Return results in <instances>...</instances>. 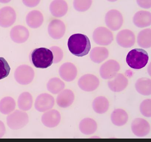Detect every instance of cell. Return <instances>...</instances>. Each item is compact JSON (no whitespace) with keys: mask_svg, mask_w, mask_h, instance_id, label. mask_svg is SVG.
<instances>
[{"mask_svg":"<svg viewBox=\"0 0 151 142\" xmlns=\"http://www.w3.org/2000/svg\"><path fill=\"white\" fill-rule=\"evenodd\" d=\"M67 45L70 52L77 57L86 55L91 49V43L88 36L81 33H76L70 36Z\"/></svg>","mask_w":151,"mask_h":142,"instance_id":"6da1fadb","label":"cell"},{"mask_svg":"<svg viewBox=\"0 0 151 142\" xmlns=\"http://www.w3.org/2000/svg\"><path fill=\"white\" fill-rule=\"evenodd\" d=\"M53 59L52 52L44 47L36 48L31 54V62L37 68H48L52 64Z\"/></svg>","mask_w":151,"mask_h":142,"instance_id":"7a4b0ae2","label":"cell"},{"mask_svg":"<svg viewBox=\"0 0 151 142\" xmlns=\"http://www.w3.org/2000/svg\"><path fill=\"white\" fill-rule=\"evenodd\" d=\"M148 61V54L145 50L139 48L132 50L126 57V62L128 65L135 70L143 68Z\"/></svg>","mask_w":151,"mask_h":142,"instance_id":"3957f363","label":"cell"},{"mask_svg":"<svg viewBox=\"0 0 151 142\" xmlns=\"http://www.w3.org/2000/svg\"><path fill=\"white\" fill-rule=\"evenodd\" d=\"M29 116L26 112L16 110L6 117V123L10 129L18 130L25 127L29 122Z\"/></svg>","mask_w":151,"mask_h":142,"instance_id":"277c9868","label":"cell"},{"mask_svg":"<svg viewBox=\"0 0 151 142\" xmlns=\"http://www.w3.org/2000/svg\"><path fill=\"white\" fill-rule=\"evenodd\" d=\"M14 78L19 84H29L34 80L35 71L29 65L22 64L16 68L14 72Z\"/></svg>","mask_w":151,"mask_h":142,"instance_id":"5b68a950","label":"cell"},{"mask_svg":"<svg viewBox=\"0 0 151 142\" xmlns=\"http://www.w3.org/2000/svg\"><path fill=\"white\" fill-rule=\"evenodd\" d=\"M93 41L98 45L107 46L113 41L112 32L104 27H99L93 32Z\"/></svg>","mask_w":151,"mask_h":142,"instance_id":"8992f818","label":"cell"},{"mask_svg":"<svg viewBox=\"0 0 151 142\" xmlns=\"http://www.w3.org/2000/svg\"><path fill=\"white\" fill-rule=\"evenodd\" d=\"M105 23L110 30H117L120 29L123 23V17L120 12L116 9H111L106 13Z\"/></svg>","mask_w":151,"mask_h":142,"instance_id":"52a82bcc","label":"cell"},{"mask_svg":"<svg viewBox=\"0 0 151 142\" xmlns=\"http://www.w3.org/2000/svg\"><path fill=\"white\" fill-rule=\"evenodd\" d=\"M120 69V65L118 62L110 59L103 64L100 68L101 77L104 79L113 78Z\"/></svg>","mask_w":151,"mask_h":142,"instance_id":"ba28073f","label":"cell"},{"mask_svg":"<svg viewBox=\"0 0 151 142\" xmlns=\"http://www.w3.org/2000/svg\"><path fill=\"white\" fill-rule=\"evenodd\" d=\"M55 104V99L50 94L44 93L38 96L35 99V107L39 112H45L51 110Z\"/></svg>","mask_w":151,"mask_h":142,"instance_id":"9c48e42d","label":"cell"},{"mask_svg":"<svg viewBox=\"0 0 151 142\" xmlns=\"http://www.w3.org/2000/svg\"><path fill=\"white\" fill-rule=\"evenodd\" d=\"M78 85L81 90L85 91H92L99 87V79L91 74H85L82 76L78 81Z\"/></svg>","mask_w":151,"mask_h":142,"instance_id":"30bf717a","label":"cell"},{"mask_svg":"<svg viewBox=\"0 0 151 142\" xmlns=\"http://www.w3.org/2000/svg\"><path fill=\"white\" fill-rule=\"evenodd\" d=\"M16 19V12L12 7H4L0 9V26L9 27L14 23Z\"/></svg>","mask_w":151,"mask_h":142,"instance_id":"8fae6325","label":"cell"},{"mask_svg":"<svg viewBox=\"0 0 151 142\" xmlns=\"http://www.w3.org/2000/svg\"><path fill=\"white\" fill-rule=\"evenodd\" d=\"M131 128L133 133L139 137L145 136L151 130V126L148 122L141 118L134 119L131 125Z\"/></svg>","mask_w":151,"mask_h":142,"instance_id":"7c38bea8","label":"cell"},{"mask_svg":"<svg viewBox=\"0 0 151 142\" xmlns=\"http://www.w3.org/2000/svg\"><path fill=\"white\" fill-rule=\"evenodd\" d=\"M116 41L118 45L123 48H129L135 43V35L134 32L129 30H123L117 33Z\"/></svg>","mask_w":151,"mask_h":142,"instance_id":"4fadbf2b","label":"cell"},{"mask_svg":"<svg viewBox=\"0 0 151 142\" xmlns=\"http://www.w3.org/2000/svg\"><path fill=\"white\" fill-rule=\"evenodd\" d=\"M65 24L60 20H52L48 26V33L53 39H59L63 38L65 33Z\"/></svg>","mask_w":151,"mask_h":142,"instance_id":"5bb4252c","label":"cell"},{"mask_svg":"<svg viewBox=\"0 0 151 142\" xmlns=\"http://www.w3.org/2000/svg\"><path fill=\"white\" fill-rule=\"evenodd\" d=\"M61 116L60 112L55 109L49 110L43 114L41 121L45 126L49 128H55L60 123Z\"/></svg>","mask_w":151,"mask_h":142,"instance_id":"9a60e30c","label":"cell"},{"mask_svg":"<svg viewBox=\"0 0 151 142\" xmlns=\"http://www.w3.org/2000/svg\"><path fill=\"white\" fill-rule=\"evenodd\" d=\"M29 36V31L28 29L22 25L14 26L10 30V38L12 41L17 43H22L26 42Z\"/></svg>","mask_w":151,"mask_h":142,"instance_id":"2e32d148","label":"cell"},{"mask_svg":"<svg viewBox=\"0 0 151 142\" xmlns=\"http://www.w3.org/2000/svg\"><path fill=\"white\" fill-rule=\"evenodd\" d=\"M78 70L75 65L71 62L63 64L59 69V74L61 78L66 82H71L77 77Z\"/></svg>","mask_w":151,"mask_h":142,"instance_id":"e0dca14e","label":"cell"},{"mask_svg":"<svg viewBox=\"0 0 151 142\" xmlns=\"http://www.w3.org/2000/svg\"><path fill=\"white\" fill-rule=\"evenodd\" d=\"M113 79L108 81V86L111 91L114 92H120L125 90L128 85V79L121 73H117Z\"/></svg>","mask_w":151,"mask_h":142,"instance_id":"ac0fdd59","label":"cell"},{"mask_svg":"<svg viewBox=\"0 0 151 142\" xmlns=\"http://www.w3.org/2000/svg\"><path fill=\"white\" fill-rule=\"evenodd\" d=\"M75 95L73 91L65 89L60 91L57 96V104L61 108H67L71 106L74 101Z\"/></svg>","mask_w":151,"mask_h":142,"instance_id":"d6986e66","label":"cell"},{"mask_svg":"<svg viewBox=\"0 0 151 142\" xmlns=\"http://www.w3.org/2000/svg\"><path fill=\"white\" fill-rule=\"evenodd\" d=\"M134 24L138 28H145L151 24V12L145 10L137 12L133 17Z\"/></svg>","mask_w":151,"mask_h":142,"instance_id":"ffe728a7","label":"cell"},{"mask_svg":"<svg viewBox=\"0 0 151 142\" xmlns=\"http://www.w3.org/2000/svg\"><path fill=\"white\" fill-rule=\"evenodd\" d=\"M68 4L65 1H53L50 5L52 14L56 17L64 16L68 12Z\"/></svg>","mask_w":151,"mask_h":142,"instance_id":"44dd1931","label":"cell"},{"mask_svg":"<svg viewBox=\"0 0 151 142\" xmlns=\"http://www.w3.org/2000/svg\"><path fill=\"white\" fill-rule=\"evenodd\" d=\"M26 21L27 25L32 29L39 28L43 22V15L38 10H34L28 13Z\"/></svg>","mask_w":151,"mask_h":142,"instance_id":"7402d4cb","label":"cell"},{"mask_svg":"<svg viewBox=\"0 0 151 142\" xmlns=\"http://www.w3.org/2000/svg\"><path fill=\"white\" fill-rule=\"evenodd\" d=\"M79 129L82 133L85 135H90L96 132L97 129V124L93 119L85 118L80 122Z\"/></svg>","mask_w":151,"mask_h":142,"instance_id":"603a6c76","label":"cell"},{"mask_svg":"<svg viewBox=\"0 0 151 142\" xmlns=\"http://www.w3.org/2000/svg\"><path fill=\"white\" fill-rule=\"evenodd\" d=\"M108 49L104 47H96L90 51V58L93 62L100 64L109 57Z\"/></svg>","mask_w":151,"mask_h":142,"instance_id":"cb8c5ba5","label":"cell"},{"mask_svg":"<svg viewBox=\"0 0 151 142\" xmlns=\"http://www.w3.org/2000/svg\"><path fill=\"white\" fill-rule=\"evenodd\" d=\"M128 114L122 109H115L111 114V120L113 125L117 126H123L127 122Z\"/></svg>","mask_w":151,"mask_h":142,"instance_id":"d4e9b609","label":"cell"},{"mask_svg":"<svg viewBox=\"0 0 151 142\" xmlns=\"http://www.w3.org/2000/svg\"><path fill=\"white\" fill-rule=\"evenodd\" d=\"M135 88L139 93L143 96H150L151 93V79L147 78H141L137 80Z\"/></svg>","mask_w":151,"mask_h":142,"instance_id":"484cf974","label":"cell"},{"mask_svg":"<svg viewBox=\"0 0 151 142\" xmlns=\"http://www.w3.org/2000/svg\"><path fill=\"white\" fill-rule=\"evenodd\" d=\"M18 106L21 110L27 111L32 107L33 99L29 92H23L19 96L18 99Z\"/></svg>","mask_w":151,"mask_h":142,"instance_id":"4316f807","label":"cell"},{"mask_svg":"<svg viewBox=\"0 0 151 142\" xmlns=\"http://www.w3.org/2000/svg\"><path fill=\"white\" fill-rule=\"evenodd\" d=\"M109 101L106 97L98 96L93 100L92 107L95 112L99 114H104L109 108Z\"/></svg>","mask_w":151,"mask_h":142,"instance_id":"83f0119b","label":"cell"},{"mask_svg":"<svg viewBox=\"0 0 151 142\" xmlns=\"http://www.w3.org/2000/svg\"><path fill=\"white\" fill-rule=\"evenodd\" d=\"M138 45L141 48L148 49L151 46V30L146 29L138 33L137 38Z\"/></svg>","mask_w":151,"mask_h":142,"instance_id":"f1b7e54d","label":"cell"},{"mask_svg":"<svg viewBox=\"0 0 151 142\" xmlns=\"http://www.w3.org/2000/svg\"><path fill=\"white\" fill-rule=\"evenodd\" d=\"M16 103L14 99L10 96H6L0 101V112L4 114H9L14 110Z\"/></svg>","mask_w":151,"mask_h":142,"instance_id":"f546056e","label":"cell"},{"mask_svg":"<svg viewBox=\"0 0 151 142\" xmlns=\"http://www.w3.org/2000/svg\"><path fill=\"white\" fill-rule=\"evenodd\" d=\"M65 88L64 82L57 77L50 79L47 84V88L48 91L52 94H56L62 91Z\"/></svg>","mask_w":151,"mask_h":142,"instance_id":"4dcf8cb0","label":"cell"},{"mask_svg":"<svg viewBox=\"0 0 151 142\" xmlns=\"http://www.w3.org/2000/svg\"><path fill=\"white\" fill-rule=\"evenodd\" d=\"M10 71V67L7 61L3 57H0V80L7 77Z\"/></svg>","mask_w":151,"mask_h":142,"instance_id":"1f68e13d","label":"cell"},{"mask_svg":"<svg viewBox=\"0 0 151 142\" xmlns=\"http://www.w3.org/2000/svg\"><path fill=\"white\" fill-rule=\"evenodd\" d=\"M92 1H74L73 6L76 10L83 12L88 10L91 6Z\"/></svg>","mask_w":151,"mask_h":142,"instance_id":"d6a6232c","label":"cell"},{"mask_svg":"<svg viewBox=\"0 0 151 142\" xmlns=\"http://www.w3.org/2000/svg\"><path fill=\"white\" fill-rule=\"evenodd\" d=\"M151 99H147L143 100L140 105V111L143 116L146 117H151Z\"/></svg>","mask_w":151,"mask_h":142,"instance_id":"836d02e7","label":"cell"},{"mask_svg":"<svg viewBox=\"0 0 151 142\" xmlns=\"http://www.w3.org/2000/svg\"><path fill=\"white\" fill-rule=\"evenodd\" d=\"M50 50L52 52L53 54L54 59H53L52 63L57 64L60 62L63 57V50L57 46L51 47L50 48Z\"/></svg>","mask_w":151,"mask_h":142,"instance_id":"e575fe53","label":"cell"},{"mask_svg":"<svg viewBox=\"0 0 151 142\" xmlns=\"http://www.w3.org/2000/svg\"><path fill=\"white\" fill-rule=\"evenodd\" d=\"M137 2L140 7L147 9L151 8V1H137Z\"/></svg>","mask_w":151,"mask_h":142,"instance_id":"d590c367","label":"cell"},{"mask_svg":"<svg viewBox=\"0 0 151 142\" xmlns=\"http://www.w3.org/2000/svg\"><path fill=\"white\" fill-rule=\"evenodd\" d=\"M40 1H23V3L25 6L29 7H34L37 6Z\"/></svg>","mask_w":151,"mask_h":142,"instance_id":"8d00e7d4","label":"cell"},{"mask_svg":"<svg viewBox=\"0 0 151 142\" xmlns=\"http://www.w3.org/2000/svg\"><path fill=\"white\" fill-rule=\"evenodd\" d=\"M6 127L4 123L2 121L0 120V138H2L6 133Z\"/></svg>","mask_w":151,"mask_h":142,"instance_id":"74e56055","label":"cell"}]
</instances>
